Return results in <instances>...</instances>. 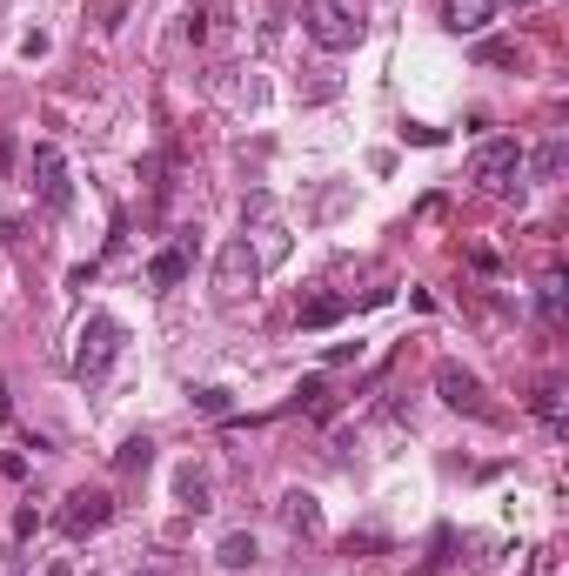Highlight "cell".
Segmentation results:
<instances>
[{
  "instance_id": "cell-15",
  "label": "cell",
  "mask_w": 569,
  "mask_h": 576,
  "mask_svg": "<svg viewBox=\"0 0 569 576\" xmlns=\"http://www.w3.org/2000/svg\"><path fill=\"white\" fill-rule=\"evenodd\" d=\"M536 309H543L549 329H563V315H569V288H563V275H549V282L536 288Z\"/></svg>"
},
{
  "instance_id": "cell-7",
  "label": "cell",
  "mask_w": 569,
  "mask_h": 576,
  "mask_svg": "<svg viewBox=\"0 0 569 576\" xmlns=\"http://www.w3.org/2000/svg\"><path fill=\"white\" fill-rule=\"evenodd\" d=\"M195 228H181V235H175V242H168V248H161V255H154V262H148V282L154 288H181V282H188V275H195Z\"/></svg>"
},
{
  "instance_id": "cell-23",
  "label": "cell",
  "mask_w": 569,
  "mask_h": 576,
  "mask_svg": "<svg viewBox=\"0 0 569 576\" xmlns=\"http://www.w3.org/2000/svg\"><path fill=\"white\" fill-rule=\"evenodd\" d=\"M34 530H41V516H34V503H27V510L14 516V536H21V543H27V536H34Z\"/></svg>"
},
{
  "instance_id": "cell-11",
  "label": "cell",
  "mask_w": 569,
  "mask_h": 576,
  "mask_svg": "<svg viewBox=\"0 0 569 576\" xmlns=\"http://www.w3.org/2000/svg\"><path fill=\"white\" fill-rule=\"evenodd\" d=\"M563 168H569V141H563V134H556V141H543L536 155H523V175H529V181H556Z\"/></svg>"
},
{
  "instance_id": "cell-6",
  "label": "cell",
  "mask_w": 569,
  "mask_h": 576,
  "mask_svg": "<svg viewBox=\"0 0 569 576\" xmlns=\"http://www.w3.org/2000/svg\"><path fill=\"white\" fill-rule=\"evenodd\" d=\"M108 516H114V496L108 489H67V503H61V536H94V530H108Z\"/></svg>"
},
{
  "instance_id": "cell-1",
  "label": "cell",
  "mask_w": 569,
  "mask_h": 576,
  "mask_svg": "<svg viewBox=\"0 0 569 576\" xmlns=\"http://www.w3.org/2000/svg\"><path fill=\"white\" fill-rule=\"evenodd\" d=\"M114 355H121V322L94 309L88 322H81V335H74V376H81V382H101V376L114 369Z\"/></svg>"
},
{
  "instance_id": "cell-5",
  "label": "cell",
  "mask_w": 569,
  "mask_h": 576,
  "mask_svg": "<svg viewBox=\"0 0 569 576\" xmlns=\"http://www.w3.org/2000/svg\"><path fill=\"white\" fill-rule=\"evenodd\" d=\"M302 27H308V41H322L329 54H342V47L362 41V21H355V7H342V0H308Z\"/></svg>"
},
{
  "instance_id": "cell-24",
  "label": "cell",
  "mask_w": 569,
  "mask_h": 576,
  "mask_svg": "<svg viewBox=\"0 0 569 576\" xmlns=\"http://www.w3.org/2000/svg\"><path fill=\"white\" fill-rule=\"evenodd\" d=\"M0 175H14V134L0 128Z\"/></svg>"
},
{
  "instance_id": "cell-18",
  "label": "cell",
  "mask_w": 569,
  "mask_h": 576,
  "mask_svg": "<svg viewBox=\"0 0 569 576\" xmlns=\"http://www.w3.org/2000/svg\"><path fill=\"white\" fill-rule=\"evenodd\" d=\"M482 67H516V41H476Z\"/></svg>"
},
{
  "instance_id": "cell-8",
  "label": "cell",
  "mask_w": 569,
  "mask_h": 576,
  "mask_svg": "<svg viewBox=\"0 0 569 576\" xmlns=\"http://www.w3.org/2000/svg\"><path fill=\"white\" fill-rule=\"evenodd\" d=\"M436 396L449 402V409H462V416H482V409H489V402H482V382L469 376L462 362H442L436 369Z\"/></svg>"
},
{
  "instance_id": "cell-19",
  "label": "cell",
  "mask_w": 569,
  "mask_h": 576,
  "mask_svg": "<svg viewBox=\"0 0 569 576\" xmlns=\"http://www.w3.org/2000/svg\"><path fill=\"white\" fill-rule=\"evenodd\" d=\"M295 396H302V409H315V416H329V382H322V376H308L302 389H295Z\"/></svg>"
},
{
  "instance_id": "cell-21",
  "label": "cell",
  "mask_w": 569,
  "mask_h": 576,
  "mask_svg": "<svg viewBox=\"0 0 569 576\" xmlns=\"http://www.w3.org/2000/svg\"><path fill=\"white\" fill-rule=\"evenodd\" d=\"M402 141H416V148H442L449 134H442V128H422V121H409V128H402Z\"/></svg>"
},
{
  "instance_id": "cell-26",
  "label": "cell",
  "mask_w": 569,
  "mask_h": 576,
  "mask_svg": "<svg viewBox=\"0 0 569 576\" xmlns=\"http://www.w3.org/2000/svg\"><path fill=\"white\" fill-rule=\"evenodd\" d=\"M134 576H161V570H134Z\"/></svg>"
},
{
  "instance_id": "cell-10",
  "label": "cell",
  "mask_w": 569,
  "mask_h": 576,
  "mask_svg": "<svg viewBox=\"0 0 569 576\" xmlns=\"http://www.w3.org/2000/svg\"><path fill=\"white\" fill-rule=\"evenodd\" d=\"M282 523L295 536H315V530H322V503H315L308 489H288V496H282Z\"/></svg>"
},
{
  "instance_id": "cell-25",
  "label": "cell",
  "mask_w": 569,
  "mask_h": 576,
  "mask_svg": "<svg viewBox=\"0 0 569 576\" xmlns=\"http://www.w3.org/2000/svg\"><path fill=\"white\" fill-rule=\"evenodd\" d=\"M47 576H74V570H67V563H54V570H47Z\"/></svg>"
},
{
  "instance_id": "cell-17",
  "label": "cell",
  "mask_w": 569,
  "mask_h": 576,
  "mask_svg": "<svg viewBox=\"0 0 569 576\" xmlns=\"http://www.w3.org/2000/svg\"><path fill=\"white\" fill-rule=\"evenodd\" d=\"M536 416L563 436V389H556V382H543V389H536Z\"/></svg>"
},
{
  "instance_id": "cell-12",
  "label": "cell",
  "mask_w": 569,
  "mask_h": 576,
  "mask_svg": "<svg viewBox=\"0 0 569 576\" xmlns=\"http://www.w3.org/2000/svg\"><path fill=\"white\" fill-rule=\"evenodd\" d=\"M255 556H262V543H255L248 530H235V536H221L215 563H221V570H255Z\"/></svg>"
},
{
  "instance_id": "cell-4",
  "label": "cell",
  "mask_w": 569,
  "mask_h": 576,
  "mask_svg": "<svg viewBox=\"0 0 569 576\" xmlns=\"http://www.w3.org/2000/svg\"><path fill=\"white\" fill-rule=\"evenodd\" d=\"M27 181H34L41 208L67 215V201H74V181H67V155H61V141H34V155H27Z\"/></svg>"
},
{
  "instance_id": "cell-22",
  "label": "cell",
  "mask_w": 569,
  "mask_h": 576,
  "mask_svg": "<svg viewBox=\"0 0 569 576\" xmlns=\"http://www.w3.org/2000/svg\"><path fill=\"white\" fill-rule=\"evenodd\" d=\"M355 550H389V536H382V530H362V536H349V556Z\"/></svg>"
},
{
  "instance_id": "cell-16",
  "label": "cell",
  "mask_w": 569,
  "mask_h": 576,
  "mask_svg": "<svg viewBox=\"0 0 569 576\" xmlns=\"http://www.w3.org/2000/svg\"><path fill=\"white\" fill-rule=\"evenodd\" d=\"M154 463V443L148 436H128V443L114 449V469H121V476H134V469H148Z\"/></svg>"
},
{
  "instance_id": "cell-9",
  "label": "cell",
  "mask_w": 569,
  "mask_h": 576,
  "mask_svg": "<svg viewBox=\"0 0 569 576\" xmlns=\"http://www.w3.org/2000/svg\"><path fill=\"white\" fill-rule=\"evenodd\" d=\"M442 21H449V34H482L496 21V0H442Z\"/></svg>"
},
{
  "instance_id": "cell-20",
  "label": "cell",
  "mask_w": 569,
  "mask_h": 576,
  "mask_svg": "<svg viewBox=\"0 0 569 576\" xmlns=\"http://www.w3.org/2000/svg\"><path fill=\"white\" fill-rule=\"evenodd\" d=\"M195 409L201 416H228V389H195Z\"/></svg>"
},
{
  "instance_id": "cell-3",
  "label": "cell",
  "mask_w": 569,
  "mask_h": 576,
  "mask_svg": "<svg viewBox=\"0 0 569 576\" xmlns=\"http://www.w3.org/2000/svg\"><path fill=\"white\" fill-rule=\"evenodd\" d=\"M255 282H262V255H255V242H248V235L221 242V255H215V295H221V302H241V295H255Z\"/></svg>"
},
{
  "instance_id": "cell-2",
  "label": "cell",
  "mask_w": 569,
  "mask_h": 576,
  "mask_svg": "<svg viewBox=\"0 0 569 576\" xmlns=\"http://www.w3.org/2000/svg\"><path fill=\"white\" fill-rule=\"evenodd\" d=\"M523 141L516 134H496V141H482L476 161H469V181H476L482 195H503V188H516V175H523Z\"/></svg>"
},
{
  "instance_id": "cell-14",
  "label": "cell",
  "mask_w": 569,
  "mask_h": 576,
  "mask_svg": "<svg viewBox=\"0 0 569 576\" xmlns=\"http://www.w3.org/2000/svg\"><path fill=\"white\" fill-rule=\"evenodd\" d=\"M342 315H349L342 295H315V302H302V329H335Z\"/></svg>"
},
{
  "instance_id": "cell-13",
  "label": "cell",
  "mask_w": 569,
  "mask_h": 576,
  "mask_svg": "<svg viewBox=\"0 0 569 576\" xmlns=\"http://www.w3.org/2000/svg\"><path fill=\"white\" fill-rule=\"evenodd\" d=\"M175 503H181L188 516H201V510H208V476H201L195 463H188V469L175 476Z\"/></svg>"
}]
</instances>
